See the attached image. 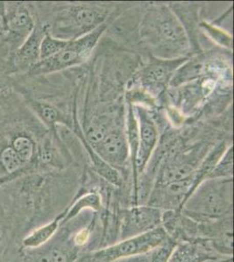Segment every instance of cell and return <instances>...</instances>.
<instances>
[{"label":"cell","mask_w":234,"mask_h":262,"mask_svg":"<svg viewBox=\"0 0 234 262\" xmlns=\"http://www.w3.org/2000/svg\"><path fill=\"white\" fill-rule=\"evenodd\" d=\"M74 177L70 169L36 173L0 186V200L21 238L69 207L76 194Z\"/></svg>","instance_id":"6da1fadb"},{"label":"cell","mask_w":234,"mask_h":262,"mask_svg":"<svg viewBox=\"0 0 234 262\" xmlns=\"http://www.w3.org/2000/svg\"><path fill=\"white\" fill-rule=\"evenodd\" d=\"M37 19L57 39L72 41L95 30L112 18L116 7L103 3L32 2Z\"/></svg>","instance_id":"7a4b0ae2"},{"label":"cell","mask_w":234,"mask_h":262,"mask_svg":"<svg viewBox=\"0 0 234 262\" xmlns=\"http://www.w3.org/2000/svg\"><path fill=\"white\" fill-rule=\"evenodd\" d=\"M138 37L150 56L175 60L193 55L184 27L167 4L146 6L141 16Z\"/></svg>","instance_id":"3957f363"},{"label":"cell","mask_w":234,"mask_h":262,"mask_svg":"<svg viewBox=\"0 0 234 262\" xmlns=\"http://www.w3.org/2000/svg\"><path fill=\"white\" fill-rule=\"evenodd\" d=\"M180 211L197 221H215L233 214L232 178L202 182Z\"/></svg>","instance_id":"277c9868"},{"label":"cell","mask_w":234,"mask_h":262,"mask_svg":"<svg viewBox=\"0 0 234 262\" xmlns=\"http://www.w3.org/2000/svg\"><path fill=\"white\" fill-rule=\"evenodd\" d=\"M113 19L114 18H110L106 23L80 39L69 41L68 45L58 54L49 59L37 63L26 75L33 77L53 75L60 72L68 71L74 67H78L86 62L92 55L93 52L110 27Z\"/></svg>","instance_id":"5b68a950"},{"label":"cell","mask_w":234,"mask_h":262,"mask_svg":"<svg viewBox=\"0 0 234 262\" xmlns=\"http://www.w3.org/2000/svg\"><path fill=\"white\" fill-rule=\"evenodd\" d=\"M163 227L141 235L119 241L108 247L91 251L78 258L75 262H116L120 259L144 255L169 239Z\"/></svg>","instance_id":"8992f818"},{"label":"cell","mask_w":234,"mask_h":262,"mask_svg":"<svg viewBox=\"0 0 234 262\" xmlns=\"http://www.w3.org/2000/svg\"><path fill=\"white\" fill-rule=\"evenodd\" d=\"M35 25L31 2H0L2 43L11 54L24 43Z\"/></svg>","instance_id":"52a82bcc"},{"label":"cell","mask_w":234,"mask_h":262,"mask_svg":"<svg viewBox=\"0 0 234 262\" xmlns=\"http://www.w3.org/2000/svg\"><path fill=\"white\" fill-rule=\"evenodd\" d=\"M188 58L163 60L150 56L147 62L134 72L127 85L142 88L157 99L161 105L163 96L169 90L173 75Z\"/></svg>","instance_id":"ba28073f"},{"label":"cell","mask_w":234,"mask_h":262,"mask_svg":"<svg viewBox=\"0 0 234 262\" xmlns=\"http://www.w3.org/2000/svg\"><path fill=\"white\" fill-rule=\"evenodd\" d=\"M162 214V210L148 205H138L119 210V239L123 241L137 237L160 227Z\"/></svg>","instance_id":"9c48e42d"},{"label":"cell","mask_w":234,"mask_h":262,"mask_svg":"<svg viewBox=\"0 0 234 262\" xmlns=\"http://www.w3.org/2000/svg\"><path fill=\"white\" fill-rule=\"evenodd\" d=\"M92 148L104 161L119 170L123 176L122 170L127 165L131 166L126 136V115L118 120L103 139Z\"/></svg>","instance_id":"30bf717a"},{"label":"cell","mask_w":234,"mask_h":262,"mask_svg":"<svg viewBox=\"0 0 234 262\" xmlns=\"http://www.w3.org/2000/svg\"><path fill=\"white\" fill-rule=\"evenodd\" d=\"M48 32V27L36 18L35 27L33 32L10 58V72L12 77L26 75L39 62L40 44Z\"/></svg>","instance_id":"8fae6325"},{"label":"cell","mask_w":234,"mask_h":262,"mask_svg":"<svg viewBox=\"0 0 234 262\" xmlns=\"http://www.w3.org/2000/svg\"><path fill=\"white\" fill-rule=\"evenodd\" d=\"M20 238L0 200V262H20Z\"/></svg>","instance_id":"7c38bea8"},{"label":"cell","mask_w":234,"mask_h":262,"mask_svg":"<svg viewBox=\"0 0 234 262\" xmlns=\"http://www.w3.org/2000/svg\"><path fill=\"white\" fill-rule=\"evenodd\" d=\"M206 242L179 243L176 246L168 262H210L222 259Z\"/></svg>","instance_id":"4fadbf2b"},{"label":"cell","mask_w":234,"mask_h":262,"mask_svg":"<svg viewBox=\"0 0 234 262\" xmlns=\"http://www.w3.org/2000/svg\"><path fill=\"white\" fill-rule=\"evenodd\" d=\"M65 216V211L47 223L35 227L25 234L21 238V249L33 250L43 247L54 238Z\"/></svg>","instance_id":"5bb4252c"},{"label":"cell","mask_w":234,"mask_h":262,"mask_svg":"<svg viewBox=\"0 0 234 262\" xmlns=\"http://www.w3.org/2000/svg\"><path fill=\"white\" fill-rule=\"evenodd\" d=\"M199 27V30L204 34V36H207L211 41L220 46V48L231 52L232 36L231 32L225 30V28L219 27L212 22L205 20V19H201Z\"/></svg>","instance_id":"9a60e30c"},{"label":"cell","mask_w":234,"mask_h":262,"mask_svg":"<svg viewBox=\"0 0 234 262\" xmlns=\"http://www.w3.org/2000/svg\"><path fill=\"white\" fill-rule=\"evenodd\" d=\"M233 173V146L231 144L208 177L211 179H231Z\"/></svg>","instance_id":"2e32d148"},{"label":"cell","mask_w":234,"mask_h":262,"mask_svg":"<svg viewBox=\"0 0 234 262\" xmlns=\"http://www.w3.org/2000/svg\"><path fill=\"white\" fill-rule=\"evenodd\" d=\"M69 41L63 39H57L51 35L50 33H47L42 39L39 49V59L41 60H47L51 57L58 54L62 50Z\"/></svg>","instance_id":"e0dca14e"},{"label":"cell","mask_w":234,"mask_h":262,"mask_svg":"<svg viewBox=\"0 0 234 262\" xmlns=\"http://www.w3.org/2000/svg\"><path fill=\"white\" fill-rule=\"evenodd\" d=\"M10 56L0 48V92L12 90V77L10 72Z\"/></svg>","instance_id":"ac0fdd59"},{"label":"cell","mask_w":234,"mask_h":262,"mask_svg":"<svg viewBox=\"0 0 234 262\" xmlns=\"http://www.w3.org/2000/svg\"><path fill=\"white\" fill-rule=\"evenodd\" d=\"M177 245V242L169 238L168 242L148 253V262H168Z\"/></svg>","instance_id":"d6986e66"}]
</instances>
